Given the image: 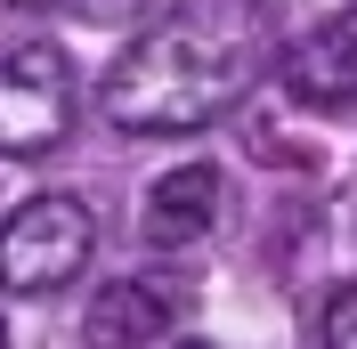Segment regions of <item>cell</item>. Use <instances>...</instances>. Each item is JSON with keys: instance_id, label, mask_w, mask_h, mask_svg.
<instances>
[{"instance_id": "cell-1", "label": "cell", "mask_w": 357, "mask_h": 349, "mask_svg": "<svg viewBox=\"0 0 357 349\" xmlns=\"http://www.w3.org/2000/svg\"><path fill=\"white\" fill-rule=\"evenodd\" d=\"M260 49H268V33H260L252 0H178L162 24H146L114 57L98 106H106L114 131H138V138L203 131L211 114H227L244 98Z\"/></svg>"}, {"instance_id": "cell-2", "label": "cell", "mask_w": 357, "mask_h": 349, "mask_svg": "<svg viewBox=\"0 0 357 349\" xmlns=\"http://www.w3.org/2000/svg\"><path fill=\"white\" fill-rule=\"evenodd\" d=\"M89 244H98V219L82 195H33L0 219V292H66L82 276Z\"/></svg>"}, {"instance_id": "cell-3", "label": "cell", "mask_w": 357, "mask_h": 349, "mask_svg": "<svg viewBox=\"0 0 357 349\" xmlns=\"http://www.w3.org/2000/svg\"><path fill=\"white\" fill-rule=\"evenodd\" d=\"M73 131V57L57 41H24L0 57V154H49Z\"/></svg>"}, {"instance_id": "cell-4", "label": "cell", "mask_w": 357, "mask_h": 349, "mask_svg": "<svg viewBox=\"0 0 357 349\" xmlns=\"http://www.w3.org/2000/svg\"><path fill=\"white\" fill-rule=\"evenodd\" d=\"M276 82H284L292 106H309V114L357 106V8H333L325 24H309V33L276 57Z\"/></svg>"}, {"instance_id": "cell-5", "label": "cell", "mask_w": 357, "mask_h": 349, "mask_svg": "<svg viewBox=\"0 0 357 349\" xmlns=\"http://www.w3.org/2000/svg\"><path fill=\"white\" fill-rule=\"evenodd\" d=\"M220 195H227V179L211 171V163H178L171 179H155L146 187V244L155 252H187L195 236H211V219H220Z\"/></svg>"}, {"instance_id": "cell-6", "label": "cell", "mask_w": 357, "mask_h": 349, "mask_svg": "<svg viewBox=\"0 0 357 349\" xmlns=\"http://www.w3.org/2000/svg\"><path fill=\"white\" fill-rule=\"evenodd\" d=\"M162 325H171L162 292L130 276V284H98V301H89V317H82V341L89 349H155Z\"/></svg>"}, {"instance_id": "cell-7", "label": "cell", "mask_w": 357, "mask_h": 349, "mask_svg": "<svg viewBox=\"0 0 357 349\" xmlns=\"http://www.w3.org/2000/svg\"><path fill=\"white\" fill-rule=\"evenodd\" d=\"M325 349H357V284H341L325 301Z\"/></svg>"}, {"instance_id": "cell-8", "label": "cell", "mask_w": 357, "mask_h": 349, "mask_svg": "<svg viewBox=\"0 0 357 349\" xmlns=\"http://www.w3.org/2000/svg\"><path fill=\"white\" fill-rule=\"evenodd\" d=\"M73 17H89V24H138V17H155L162 0H66Z\"/></svg>"}, {"instance_id": "cell-9", "label": "cell", "mask_w": 357, "mask_h": 349, "mask_svg": "<svg viewBox=\"0 0 357 349\" xmlns=\"http://www.w3.org/2000/svg\"><path fill=\"white\" fill-rule=\"evenodd\" d=\"M8 8H33V17H41V8H66V0H8Z\"/></svg>"}, {"instance_id": "cell-10", "label": "cell", "mask_w": 357, "mask_h": 349, "mask_svg": "<svg viewBox=\"0 0 357 349\" xmlns=\"http://www.w3.org/2000/svg\"><path fill=\"white\" fill-rule=\"evenodd\" d=\"M0 349H8V325H0Z\"/></svg>"}, {"instance_id": "cell-11", "label": "cell", "mask_w": 357, "mask_h": 349, "mask_svg": "<svg viewBox=\"0 0 357 349\" xmlns=\"http://www.w3.org/2000/svg\"><path fill=\"white\" fill-rule=\"evenodd\" d=\"M178 349H203V341H178Z\"/></svg>"}]
</instances>
